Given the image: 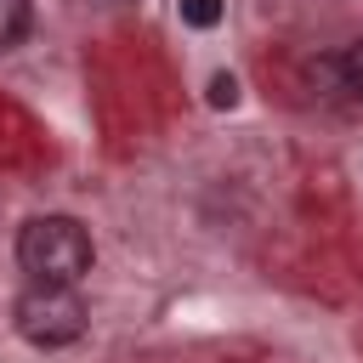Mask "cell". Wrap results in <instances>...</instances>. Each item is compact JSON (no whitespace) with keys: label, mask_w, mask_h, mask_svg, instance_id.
Returning a JSON list of instances; mask_svg holds the SVG:
<instances>
[{"label":"cell","mask_w":363,"mask_h":363,"mask_svg":"<svg viewBox=\"0 0 363 363\" xmlns=\"http://www.w3.org/2000/svg\"><path fill=\"white\" fill-rule=\"evenodd\" d=\"M233 102H238V79L233 74H216L210 79V108H233Z\"/></svg>","instance_id":"obj_6"},{"label":"cell","mask_w":363,"mask_h":363,"mask_svg":"<svg viewBox=\"0 0 363 363\" xmlns=\"http://www.w3.org/2000/svg\"><path fill=\"white\" fill-rule=\"evenodd\" d=\"M85 301H79V289L74 284H28L23 295H17V306H11V323H17V335L28 340V346H40V352H57V346H74L79 335H85Z\"/></svg>","instance_id":"obj_2"},{"label":"cell","mask_w":363,"mask_h":363,"mask_svg":"<svg viewBox=\"0 0 363 363\" xmlns=\"http://www.w3.org/2000/svg\"><path fill=\"white\" fill-rule=\"evenodd\" d=\"M34 28V0H0V51H11Z\"/></svg>","instance_id":"obj_3"},{"label":"cell","mask_w":363,"mask_h":363,"mask_svg":"<svg viewBox=\"0 0 363 363\" xmlns=\"http://www.w3.org/2000/svg\"><path fill=\"white\" fill-rule=\"evenodd\" d=\"M340 91H352V96H363V40H352L340 57Z\"/></svg>","instance_id":"obj_5"},{"label":"cell","mask_w":363,"mask_h":363,"mask_svg":"<svg viewBox=\"0 0 363 363\" xmlns=\"http://www.w3.org/2000/svg\"><path fill=\"white\" fill-rule=\"evenodd\" d=\"M176 11H182L187 28H216L227 6H221V0H176Z\"/></svg>","instance_id":"obj_4"},{"label":"cell","mask_w":363,"mask_h":363,"mask_svg":"<svg viewBox=\"0 0 363 363\" xmlns=\"http://www.w3.org/2000/svg\"><path fill=\"white\" fill-rule=\"evenodd\" d=\"M91 261H96V244L74 216H34L17 233V267L34 284H79Z\"/></svg>","instance_id":"obj_1"}]
</instances>
